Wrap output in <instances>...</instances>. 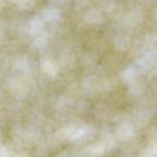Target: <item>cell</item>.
<instances>
[{
    "label": "cell",
    "mask_w": 157,
    "mask_h": 157,
    "mask_svg": "<svg viewBox=\"0 0 157 157\" xmlns=\"http://www.w3.org/2000/svg\"><path fill=\"white\" fill-rule=\"evenodd\" d=\"M116 43L117 45H120V47L123 45L125 46H128L129 45L130 41L128 37L122 36V37H118L116 40Z\"/></svg>",
    "instance_id": "obj_1"
}]
</instances>
